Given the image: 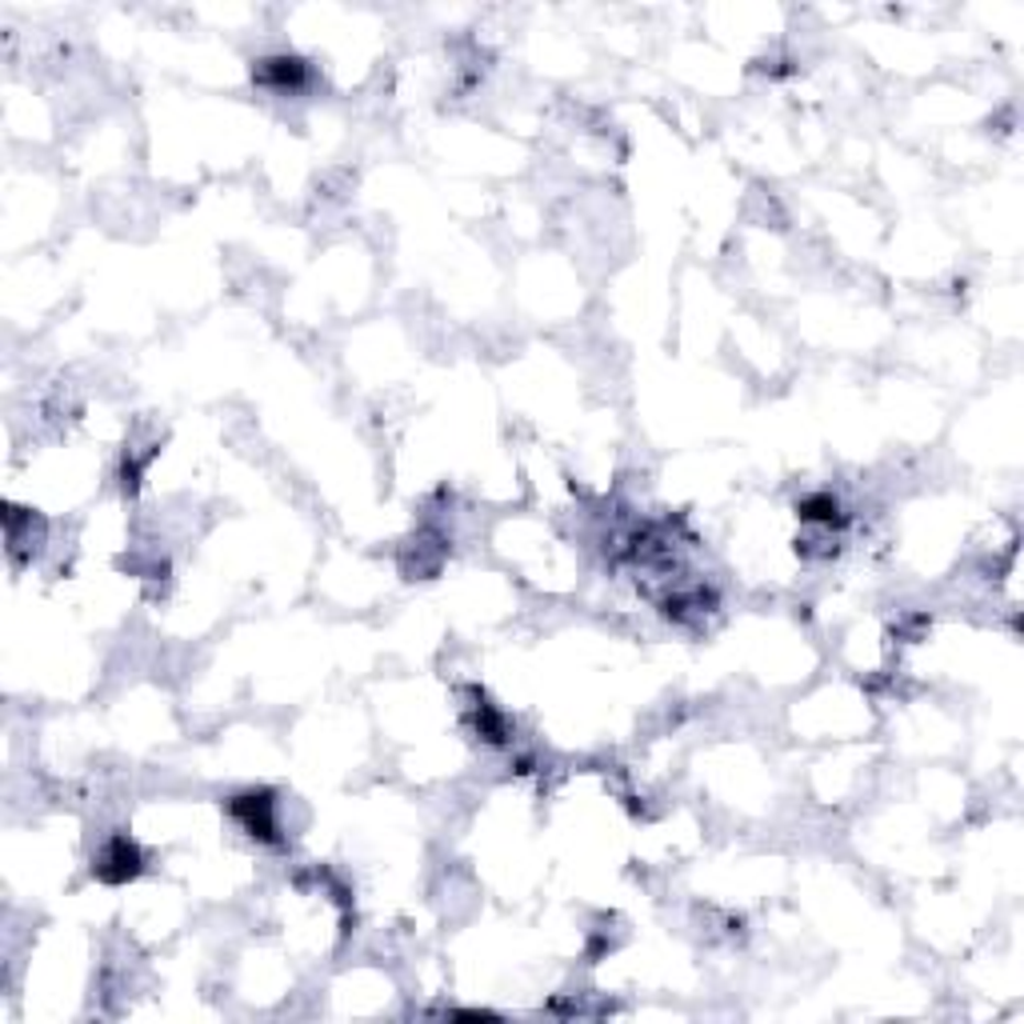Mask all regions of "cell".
Listing matches in <instances>:
<instances>
[{
  "instance_id": "cell-1",
  "label": "cell",
  "mask_w": 1024,
  "mask_h": 1024,
  "mask_svg": "<svg viewBox=\"0 0 1024 1024\" xmlns=\"http://www.w3.org/2000/svg\"><path fill=\"white\" fill-rule=\"evenodd\" d=\"M97 872L109 884L133 881L136 872H141V852H136V845H129L124 837L121 840H109V845H104V852H100V860H97Z\"/></svg>"
}]
</instances>
